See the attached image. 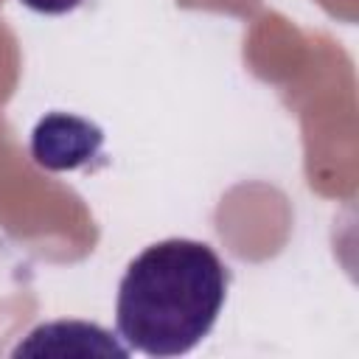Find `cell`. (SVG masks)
I'll use <instances>...</instances> for the list:
<instances>
[{
  "label": "cell",
  "instance_id": "6da1fadb",
  "mask_svg": "<svg viewBox=\"0 0 359 359\" xmlns=\"http://www.w3.org/2000/svg\"><path fill=\"white\" fill-rule=\"evenodd\" d=\"M230 272L205 241L165 238L135 255L121 278L115 325L129 351L182 356L216 325Z\"/></svg>",
  "mask_w": 359,
  "mask_h": 359
},
{
  "label": "cell",
  "instance_id": "7a4b0ae2",
  "mask_svg": "<svg viewBox=\"0 0 359 359\" xmlns=\"http://www.w3.org/2000/svg\"><path fill=\"white\" fill-rule=\"evenodd\" d=\"M104 132L87 118L50 112L31 132V157L48 171H73L101 157Z\"/></svg>",
  "mask_w": 359,
  "mask_h": 359
},
{
  "label": "cell",
  "instance_id": "3957f363",
  "mask_svg": "<svg viewBox=\"0 0 359 359\" xmlns=\"http://www.w3.org/2000/svg\"><path fill=\"white\" fill-rule=\"evenodd\" d=\"M126 353L129 348L118 345L109 331L84 320L42 323L14 348V356H126Z\"/></svg>",
  "mask_w": 359,
  "mask_h": 359
},
{
  "label": "cell",
  "instance_id": "277c9868",
  "mask_svg": "<svg viewBox=\"0 0 359 359\" xmlns=\"http://www.w3.org/2000/svg\"><path fill=\"white\" fill-rule=\"evenodd\" d=\"M20 3L36 14H67L81 6V0H20Z\"/></svg>",
  "mask_w": 359,
  "mask_h": 359
}]
</instances>
